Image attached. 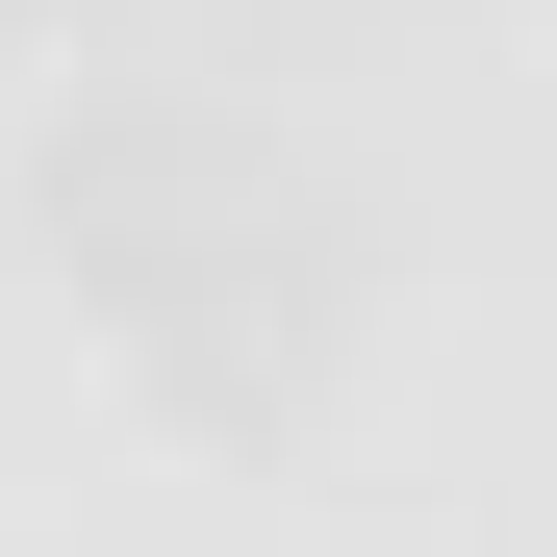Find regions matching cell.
I'll list each match as a JSON object with an SVG mask.
<instances>
[{"label":"cell","instance_id":"7a4b0ae2","mask_svg":"<svg viewBox=\"0 0 557 557\" xmlns=\"http://www.w3.org/2000/svg\"><path fill=\"white\" fill-rule=\"evenodd\" d=\"M0 26H51V0H0Z\"/></svg>","mask_w":557,"mask_h":557},{"label":"cell","instance_id":"6da1fadb","mask_svg":"<svg viewBox=\"0 0 557 557\" xmlns=\"http://www.w3.org/2000/svg\"><path fill=\"white\" fill-rule=\"evenodd\" d=\"M51 253L152 330L177 406H278V381H305V177H278L228 102L51 127Z\"/></svg>","mask_w":557,"mask_h":557}]
</instances>
